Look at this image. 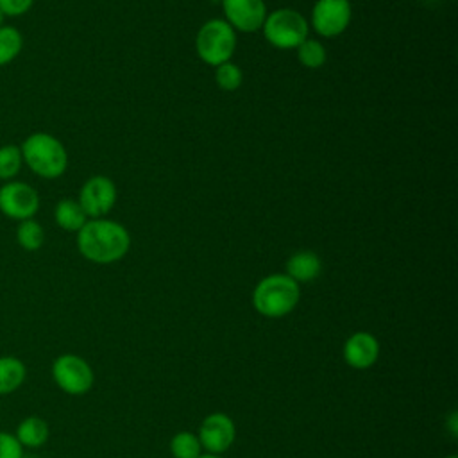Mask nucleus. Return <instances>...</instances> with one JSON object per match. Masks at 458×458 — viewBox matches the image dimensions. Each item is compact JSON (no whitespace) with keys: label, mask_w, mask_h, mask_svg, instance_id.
Listing matches in <instances>:
<instances>
[{"label":"nucleus","mask_w":458,"mask_h":458,"mask_svg":"<svg viewBox=\"0 0 458 458\" xmlns=\"http://www.w3.org/2000/svg\"><path fill=\"white\" fill-rule=\"evenodd\" d=\"M131 247L129 231L107 218H89L77 231V249L82 258L97 265L120 261Z\"/></svg>","instance_id":"f257e3e1"},{"label":"nucleus","mask_w":458,"mask_h":458,"mask_svg":"<svg viewBox=\"0 0 458 458\" xmlns=\"http://www.w3.org/2000/svg\"><path fill=\"white\" fill-rule=\"evenodd\" d=\"M252 308L267 318H283L292 313L301 301V284L286 274L265 276L252 290Z\"/></svg>","instance_id":"f03ea898"},{"label":"nucleus","mask_w":458,"mask_h":458,"mask_svg":"<svg viewBox=\"0 0 458 458\" xmlns=\"http://www.w3.org/2000/svg\"><path fill=\"white\" fill-rule=\"evenodd\" d=\"M23 165L41 179H57L66 172L68 152L64 145L50 132H32L29 134L21 147Z\"/></svg>","instance_id":"7ed1b4c3"},{"label":"nucleus","mask_w":458,"mask_h":458,"mask_svg":"<svg viewBox=\"0 0 458 458\" xmlns=\"http://www.w3.org/2000/svg\"><path fill=\"white\" fill-rule=\"evenodd\" d=\"M236 48V32L225 20H208L197 32V55L209 66L231 61Z\"/></svg>","instance_id":"20e7f679"},{"label":"nucleus","mask_w":458,"mask_h":458,"mask_svg":"<svg viewBox=\"0 0 458 458\" xmlns=\"http://www.w3.org/2000/svg\"><path fill=\"white\" fill-rule=\"evenodd\" d=\"M263 36L276 48H297L310 32V25L306 18L288 7H281L267 14L263 21Z\"/></svg>","instance_id":"39448f33"},{"label":"nucleus","mask_w":458,"mask_h":458,"mask_svg":"<svg viewBox=\"0 0 458 458\" xmlns=\"http://www.w3.org/2000/svg\"><path fill=\"white\" fill-rule=\"evenodd\" d=\"M55 386L68 395H84L93 388L95 372L91 365L75 352L59 354L50 367Z\"/></svg>","instance_id":"423d86ee"},{"label":"nucleus","mask_w":458,"mask_h":458,"mask_svg":"<svg viewBox=\"0 0 458 458\" xmlns=\"http://www.w3.org/2000/svg\"><path fill=\"white\" fill-rule=\"evenodd\" d=\"M39 209V193L23 181H7L0 186V213L11 220L34 218Z\"/></svg>","instance_id":"0eeeda50"},{"label":"nucleus","mask_w":458,"mask_h":458,"mask_svg":"<svg viewBox=\"0 0 458 458\" xmlns=\"http://www.w3.org/2000/svg\"><path fill=\"white\" fill-rule=\"evenodd\" d=\"M197 437L202 451L211 454H222L234 444L236 426L227 413L213 411L200 420Z\"/></svg>","instance_id":"6e6552de"},{"label":"nucleus","mask_w":458,"mask_h":458,"mask_svg":"<svg viewBox=\"0 0 458 458\" xmlns=\"http://www.w3.org/2000/svg\"><path fill=\"white\" fill-rule=\"evenodd\" d=\"M77 202L88 218H104L116 202V186L106 175H93L81 186Z\"/></svg>","instance_id":"1a4fd4ad"},{"label":"nucleus","mask_w":458,"mask_h":458,"mask_svg":"<svg viewBox=\"0 0 458 458\" xmlns=\"http://www.w3.org/2000/svg\"><path fill=\"white\" fill-rule=\"evenodd\" d=\"M349 0H317L311 11V27L318 36L336 38L351 23Z\"/></svg>","instance_id":"9d476101"},{"label":"nucleus","mask_w":458,"mask_h":458,"mask_svg":"<svg viewBox=\"0 0 458 458\" xmlns=\"http://www.w3.org/2000/svg\"><path fill=\"white\" fill-rule=\"evenodd\" d=\"M225 21L242 32H254L263 27L267 5L263 0H222Z\"/></svg>","instance_id":"9b49d317"},{"label":"nucleus","mask_w":458,"mask_h":458,"mask_svg":"<svg viewBox=\"0 0 458 458\" xmlns=\"http://www.w3.org/2000/svg\"><path fill=\"white\" fill-rule=\"evenodd\" d=\"M379 342L369 331H356L347 336L342 347L344 361L356 370L370 369L379 358Z\"/></svg>","instance_id":"f8f14e48"},{"label":"nucleus","mask_w":458,"mask_h":458,"mask_svg":"<svg viewBox=\"0 0 458 458\" xmlns=\"http://www.w3.org/2000/svg\"><path fill=\"white\" fill-rule=\"evenodd\" d=\"M13 435L23 449H39L50 438V426L39 415H27L18 422Z\"/></svg>","instance_id":"ddd939ff"},{"label":"nucleus","mask_w":458,"mask_h":458,"mask_svg":"<svg viewBox=\"0 0 458 458\" xmlns=\"http://www.w3.org/2000/svg\"><path fill=\"white\" fill-rule=\"evenodd\" d=\"M322 272L320 258L311 250H297L286 261V276L292 277L297 284L310 283L317 279Z\"/></svg>","instance_id":"4468645a"},{"label":"nucleus","mask_w":458,"mask_h":458,"mask_svg":"<svg viewBox=\"0 0 458 458\" xmlns=\"http://www.w3.org/2000/svg\"><path fill=\"white\" fill-rule=\"evenodd\" d=\"M27 379L25 363L13 354L0 356V395H9L21 388Z\"/></svg>","instance_id":"2eb2a0df"},{"label":"nucleus","mask_w":458,"mask_h":458,"mask_svg":"<svg viewBox=\"0 0 458 458\" xmlns=\"http://www.w3.org/2000/svg\"><path fill=\"white\" fill-rule=\"evenodd\" d=\"M54 220L61 229L68 233H77L89 218L86 216L84 209L77 200L61 199L54 209Z\"/></svg>","instance_id":"dca6fc26"},{"label":"nucleus","mask_w":458,"mask_h":458,"mask_svg":"<svg viewBox=\"0 0 458 458\" xmlns=\"http://www.w3.org/2000/svg\"><path fill=\"white\" fill-rule=\"evenodd\" d=\"M16 243L27 252L39 250L45 243L43 225L34 218H27V220L18 222V225H16Z\"/></svg>","instance_id":"f3484780"},{"label":"nucleus","mask_w":458,"mask_h":458,"mask_svg":"<svg viewBox=\"0 0 458 458\" xmlns=\"http://www.w3.org/2000/svg\"><path fill=\"white\" fill-rule=\"evenodd\" d=\"M23 48V36L13 25L0 27V68L13 63Z\"/></svg>","instance_id":"a211bd4d"},{"label":"nucleus","mask_w":458,"mask_h":458,"mask_svg":"<svg viewBox=\"0 0 458 458\" xmlns=\"http://www.w3.org/2000/svg\"><path fill=\"white\" fill-rule=\"evenodd\" d=\"M170 454L172 458H199L202 454V445L197 433L177 431L170 438Z\"/></svg>","instance_id":"6ab92c4d"},{"label":"nucleus","mask_w":458,"mask_h":458,"mask_svg":"<svg viewBox=\"0 0 458 458\" xmlns=\"http://www.w3.org/2000/svg\"><path fill=\"white\" fill-rule=\"evenodd\" d=\"M23 166V157L21 150L18 145L7 143L0 147V181L7 182L16 179Z\"/></svg>","instance_id":"aec40b11"},{"label":"nucleus","mask_w":458,"mask_h":458,"mask_svg":"<svg viewBox=\"0 0 458 458\" xmlns=\"http://www.w3.org/2000/svg\"><path fill=\"white\" fill-rule=\"evenodd\" d=\"M297 57H299L301 64H304L306 68L317 70V68L324 66V63L327 59V54H326V48H324V45L320 41L306 38L297 47Z\"/></svg>","instance_id":"412c9836"},{"label":"nucleus","mask_w":458,"mask_h":458,"mask_svg":"<svg viewBox=\"0 0 458 458\" xmlns=\"http://www.w3.org/2000/svg\"><path fill=\"white\" fill-rule=\"evenodd\" d=\"M215 79H216V84L220 89L224 91H234L242 86L243 82V73L242 70L233 64L231 61L224 63V64H218L216 66V72H215Z\"/></svg>","instance_id":"4be33fe9"},{"label":"nucleus","mask_w":458,"mask_h":458,"mask_svg":"<svg viewBox=\"0 0 458 458\" xmlns=\"http://www.w3.org/2000/svg\"><path fill=\"white\" fill-rule=\"evenodd\" d=\"M23 451L13 433L0 431V458H23Z\"/></svg>","instance_id":"5701e85b"},{"label":"nucleus","mask_w":458,"mask_h":458,"mask_svg":"<svg viewBox=\"0 0 458 458\" xmlns=\"http://www.w3.org/2000/svg\"><path fill=\"white\" fill-rule=\"evenodd\" d=\"M36 0H0V11L5 18H16L32 9Z\"/></svg>","instance_id":"b1692460"},{"label":"nucleus","mask_w":458,"mask_h":458,"mask_svg":"<svg viewBox=\"0 0 458 458\" xmlns=\"http://www.w3.org/2000/svg\"><path fill=\"white\" fill-rule=\"evenodd\" d=\"M445 428H447V431L451 433L453 438L458 437V415H456V411L449 413V417L445 420Z\"/></svg>","instance_id":"393cba45"},{"label":"nucleus","mask_w":458,"mask_h":458,"mask_svg":"<svg viewBox=\"0 0 458 458\" xmlns=\"http://www.w3.org/2000/svg\"><path fill=\"white\" fill-rule=\"evenodd\" d=\"M199 458H222V454H211V453H202Z\"/></svg>","instance_id":"a878e982"},{"label":"nucleus","mask_w":458,"mask_h":458,"mask_svg":"<svg viewBox=\"0 0 458 458\" xmlns=\"http://www.w3.org/2000/svg\"><path fill=\"white\" fill-rule=\"evenodd\" d=\"M4 21H5V14L0 11V27H4V25H5Z\"/></svg>","instance_id":"bb28decb"},{"label":"nucleus","mask_w":458,"mask_h":458,"mask_svg":"<svg viewBox=\"0 0 458 458\" xmlns=\"http://www.w3.org/2000/svg\"><path fill=\"white\" fill-rule=\"evenodd\" d=\"M444 458H458L456 454H447V456H444Z\"/></svg>","instance_id":"cd10ccee"}]
</instances>
